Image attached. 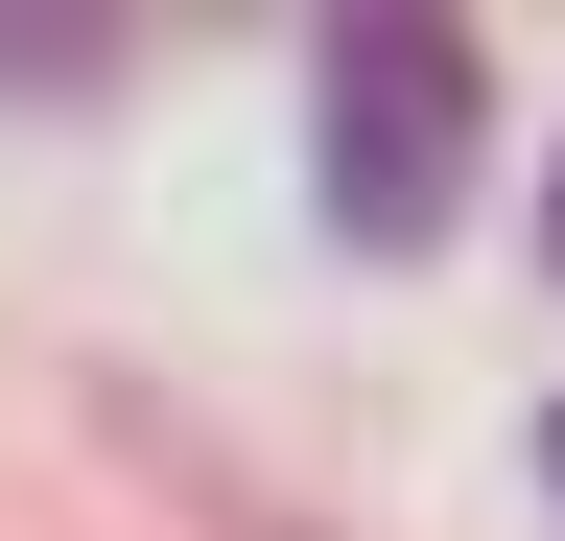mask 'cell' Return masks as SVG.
Listing matches in <instances>:
<instances>
[{"mask_svg":"<svg viewBox=\"0 0 565 541\" xmlns=\"http://www.w3.org/2000/svg\"><path fill=\"white\" fill-rule=\"evenodd\" d=\"M542 495H565V424H542Z\"/></svg>","mask_w":565,"mask_h":541,"instance_id":"3957f363","label":"cell"},{"mask_svg":"<svg viewBox=\"0 0 565 541\" xmlns=\"http://www.w3.org/2000/svg\"><path fill=\"white\" fill-rule=\"evenodd\" d=\"M542 259H565V165H542Z\"/></svg>","mask_w":565,"mask_h":541,"instance_id":"7a4b0ae2","label":"cell"},{"mask_svg":"<svg viewBox=\"0 0 565 541\" xmlns=\"http://www.w3.org/2000/svg\"><path fill=\"white\" fill-rule=\"evenodd\" d=\"M307 165H330V236H353V259H424V236H448V188H471V24H424V0L330 24Z\"/></svg>","mask_w":565,"mask_h":541,"instance_id":"6da1fadb","label":"cell"}]
</instances>
